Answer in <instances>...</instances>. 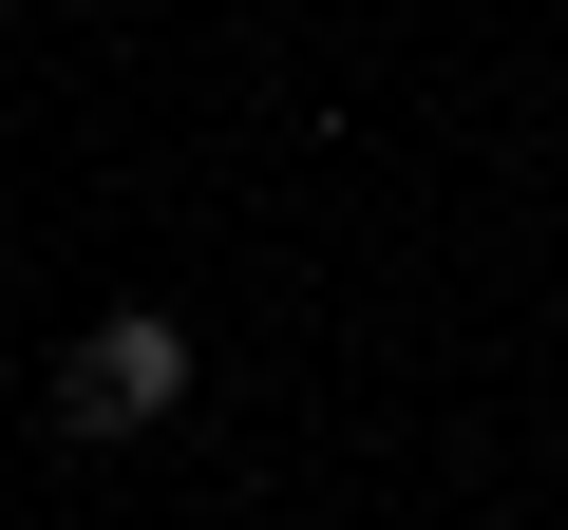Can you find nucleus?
Returning a JSON list of instances; mask_svg holds the SVG:
<instances>
[{
    "mask_svg": "<svg viewBox=\"0 0 568 530\" xmlns=\"http://www.w3.org/2000/svg\"><path fill=\"white\" fill-rule=\"evenodd\" d=\"M171 398H190V323H171V304L77 323V342H58V379H39V417H58V436H152Z\"/></svg>",
    "mask_w": 568,
    "mask_h": 530,
    "instance_id": "f257e3e1",
    "label": "nucleus"
}]
</instances>
